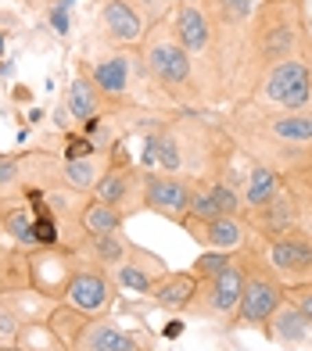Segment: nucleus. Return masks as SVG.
Here are the masks:
<instances>
[{"instance_id": "obj_1", "label": "nucleus", "mask_w": 312, "mask_h": 351, "mask_svg": "<svg viewBox=\"0 0 312 351\" xmlns=\"http://www.w3.org/2000/svg\"><path fill=\"white\" fill-rule=\"evenodd\" d=\"M280 305H284V287L273 276H252V280H244V291L237 301V323L262 326V323H269V315Z\"/></svg>"}, {"instance_id": "obj_2", "label": "nucleus", "mask_w": 312, "mask_h": 351, "mask_svg": "<svg viewBox=\"0 0 312 351\" xmlns=\"http://www.w3.org/2000/svg\"><path fill=\"white\" fill-rule=\"evenodd\" d=\"M144 65H147V72L158 79L165 90L191 86V54H187L176 40H154V43H147Z\"/></svg>"}, {"instance_id": "obj_3", "label": "nucleus", "mask_w": 312, "mask_h": 351, "mask_svg": "<svg viewBox=\"0 0 312 351\" xmlns=\"http://www.w3.org/2000/svg\"><path fill=\"white\" fill-rule=\"evenodd\" d=\"M266 93L276 101V104H284L287 111H298L312 101V79H309V69L302 65V61H280V65L269 72L266 79Z\"/></svg>"}, {"instance_id": "obj_4", "label": "nucleus", "mask_w": 312, "mask_h": 351, "mask_svg": "<svg viewBox=\"0 0 312 351\" xmlns=\"http://www.w3.org/2000/svg\"><path fill=\"white\" fill-rule=\"evenodd\" d=\"M191 186H187L180 176H147L144 180V201L151 212H158L165 219H183L191 208Z\"/></svg>"}, {"instance_id": "obj_5", "label": "nucleus", "mask_w": 312, "mask_h": 351, "mask_svg": "<svg viewBox=\"0 0 312 351\" xmlns=\"http://www.w3.org/2000/svg\"><path fill=\"white\" fill-rule=\"evenodd\" d=\"M187 230H191L194 241H201L212 251H233L244 244V226L237 222V215H219L212 222H194V219H180Z\"/></svg>"}, {"instance_id": "obj_6", "label": "nucleus", "mask_w": 312, "mask_h": 351, "mask_svg": "<svg viewBox=\"0 0 312 351\" xmlns=\"http://www.w3.org/2000/svg\"><path fill=\"white\" fill-rule=\"evenodd\" d=\"M65 294L72 301V308L75 312H83V315H97L108 308V301H112V291H108V280L101 273H75L69 283H65Z\"/></svg>"}, {"instance_id": "obj_7", "label": "nucleus", "mask_w": 312, "mask_h": 351, "mask_svg": "<svg viewBox=\"0 0 312 351\" xmlns=\"http://www.w3.org/2000/svg\"><path fill=\"white\" fill-rule=\"evenodd\" d=\"M187 54H201V51H208V43H212V22H208V14L194 8V4H180L176 11V36H173Z\"/></svg>"}, {"instance_id": "obj_8", "label": "nucleus", "mask_w": 312, "mask_h": 351, "mask_svg": "<svg viewBox=\"0 0 312 351\" xmlns=\"http://www.w3.org/2000/svg\"><path fill=\"white\" fill-rule=\"evenodd\" d=\"M269 258L287 276H312V237H276Z\"/></svg>"}, {"instance_id": "obj_9", "label": "nucleus", "mask_w": 312, "mask_h": 351, "mask_svg": "<svg viewBox=\"0 0 312 351\" xmlns=\"http://www.w3.org/2000/svg\"><path fill=\"white\" fill-rule=\"evenodd\" d=\"M101 22H104L108 33H112V40H119V43L133 47V43L144 40V19L136 14V8L130 0H104Z\"/></svg>"}, {"instance_id": "obj_10", "label": "nucleus", "mask_w": 312, "mask_h": 351, "mask_svg": "<svg viewBox=\"0 0 312 351\" xmlns=\"http://www.w3.org/2000/svg\"><path fill=\"white\" fill-rule=\"evenodd\" d=\"M75 348L80 351H147V348H140L136 337L115 330L112 323H97V319L83 323L80 337H75Z\"/></svg>"}, {"instance_id": "obj_11", "label": "nucleus", "mask_w": 312, "mask_h": 351, "mask_svg": "<svg viewBox=\"0 0 312 351\" xmlns=\"http://www.w3.org/2000/svg\"><path fill=\"white\" fill-rule=\"evenodd\" d=\"M151 298L158 301L162 308H169V312L191 308L194 298H197V276L194 273H169V276H162L158 283H154Z\"/></svg>"}, {"instance_id": "obj_12", "label": "nucleus", "mask_w": 312, "mask_h": 351, "mask_svg": "<svg viewBox=\"0 0 312 351\" xmlns=\"http://www.w3.org/2000/svg\"><path fill=\"white\" fill-rule=\"evenodd\" d=\"M294 219H298V204H294V197L291 194H276L266 201V204H259L255 208V222L262 230H266V237H284L291 226H294Z\"/></svg>"}, {"instance_id": "obj_13", "label": "nucleus", "mask_w": 312, "mask_h": 351, "mask_svg": "<svg viewBox=\"0 0 312 351\" xmlns=\"http://www.w3.org/2000/svg\"><path fill=\"white\" fill-rule=\"evenodd\" d=\"M90 83L97 86V93H108V97H126V90H130V58H104L93 65L90 72Z\"/></svg>"}, {"instance_id": "obj_14", "label": "nucleus", "mask_w": 312, "mask_h": 351, "mask_svg": "<svg viewBox=\"0 0 312 351\" xmlns=\"http://www.w3.org/2000/svg\"><path fill=\"white\" fill-rule=\"evenodd\" d=\"M241 291H244V273L237 265H226L219 276L212 280V308L215 312H237V301H241Z\"/></svg>"}, {"instance_id": "obj_15", "label": "nucleus", "mask_w": 312, "mask_h": 351, "mask_svg": "<svg viewBox=\"0 0 312 351\" xmlns=\"http://www.w3.org/2000/svg\"><path fill=\"white\" fill-rule=\"evenodd\" d=\"M309 319L302 315V308L298 305H280L273 315H269V337H276V341H284V344H291V341H305L309 337Z\"/></svg>"}, {"instance_id": "obj_16", "label": "nucleus", "mask_w": 312, "mask_h": 351, "mask_svg": "<svg viewBox=\"0 0 312 351\" xmlns=\"http://www.w3.org/2000/svg\"><path fill=\"white\" fill-rule=\"evenodd\" d=\"M97 108H101V93H97V86L90 83V79H75L72 83V90H69V111H72V119L75 122H86V119H93L97 115Z\"/></svg>"}, {"instance_id": "obj_17", "label": "nucleus", "mask_w": 312, "mask_h": 351, "mask_svg": "<svg viewBox=\"0 0 312 351\" xmlns=\"http://www.w3.org/2000/svg\"><path fill=\"white\" fill-rule=\"evenodd\" d=\"M83 230L93 237V233H119V226H122V215H119V208H112V204H104V201H97L93 197L86 208H83Z\"/></svg>"}, {"instance_id": "obj_18", "label": "nucleus", "mask_w": 312, "mask_h": 351, "mask_svg": "<svg viewBox=\"0 0 312 351\" xmlns=\"http://www.w3.org/2000/svg\"><path fill=\"white\" fill-rule=\"evenodd\" d=\"M130 180H133V176L126 169L112 165V172H101L97 186H93V197L104 201V204H112V208H119V204L126 201V194H130Z\"/></svg>"}, {"instance_id": "obj_19", "label": "nucleus", "mask_w": 312, "mask_h": 351, "mask_svg": "<svg viewBox=\"0 0 312 351\" xmlns=\"http://www.w3.org/2000/svg\"><path fill=\"white\" fill-rule=\"evenodd\" d=\"M269 133L276 140L309 143L312 140V115H276V119H269Z\"/></svg>"}, {"instance_id": "obj_20", "label": "nucleus", "mask_w": 312, "mask_h": 351, "mask_svg": "<svg viewBox=\"0 0 312 351\" xmlns=\"http://www.w3.org/2000/svg\"><path fill=\"white\" fill-rule=\"evenodd\" d=\"M90 251L97 254V262H104V265H122L126 254H130V244L122 241L119 233H93L90 237Z\"/></svg>"}, {"instance_id": "obj_21", "label": "nucleus", "mask_w": 312, "mask_h": 351, "mask_svg": "<svg viewBox=\"0 0 312 351\" xmlns=\"http://www.w3.org/2000/svg\"><path fill=\"white\" fill-rule=\"evenodd\" d=\"M291 43H294V33H291V25L287 22H276L269 25L266 33H262V54H266L269 61H287V51H291Z\"/></svg>"}, {"instance_id": "obj_22", "label": "nucleus", "mask_w": 312, "mask_h": 351, "mask_svg": "<svg viewBox=\"0 0 312 351\" xmlns=\"http://www.w3.org/2000/svg\"><path fill=\"white\" fill-rule=\"evenodd\" d=\"M276 172L273 169H255L252 176H248V190H244V201L252 204V208H259V204H266L273 194H276Z\"/></svg>"}, {"instance_id": "obj_23", "label": "nucleus", "mask_w": 312, "mask_h": 351, "mask_svg": "<svg viewBox=\"0 0 312 351\" xmlns=\"http://www.w3.org/2000/svg\"><path fill=\"white\" fill-rule=\"evenodd\" d=\"M61 172H65V183L72 190H93L97 180H101V169H97L93 158H75V162H65Z\"/></svg>"}, {"instance_id": "obj_24", "label": "nucleus", "mask_w": 312, "mask_h": 351, "mask_svg": "<svg viewBox=\"0 0 312 351\" xmlns=\"http://www.w3.org/2000/svg\"><path fill=\"white\" fill-rule=\"evenodd\" d=\"M33 241L43 244V247H54L58 244V222L51 215V204L43 197L33 201Z\"/></svg>"}, {"instance_id": "obj_25", "label": "nucleus", "mask_w": 312, "mask_h": 351, "mask_svg": "<svg viewBox=\"0 0 312 351\" xmlns=\"http://www.w3.org/2000/svg\"><path fill=\"white\" fill-rule=\"evenodd\" d=\"M119 283L126 287V291H133V294H151L154 291V283H158L162 276H151L144 265H136V262H122L119 265Z\"/></svg>"}, {"instance_id": "obj_26", "label": "nucleus", "mask_w": 312, "mask_h": 351, "mask_svg": "<svg viewBox=\"0 0 312 351\" xmlns=\"http://www.w3.org/2000/svg\"><path fill=\"white\" fill-rule=\"evenodd\" d=\"M0 226H4V233H11L19 244H36L33 241V215H29V208H22V204L0 215Z\"/></svg>"}, {"instance_id": "obj_27", "label": "nucleus", "mask_w": 312, "mask_h": 351, "mask_svg": "<svg viewBox=\"0 0 312 351\" xmlns=\"http://www.w3.org/2000/svg\"><path fill=\"white\" fill-rule=\"evenodd\" d=\"M226 265H233V262H230V251H205V254H201V258L194 262L191 273H194L197 280H208V283H212Z\"/></svg>"}, {"instance_id": "obj_28", "label": "nucleus", "mask_w": 312, "mask_h": 351, "mask_svg": "<svg viewBox=\"0 0 312 351\" xmlns=\"http://www.w3.org/2000/svg\"><path fill=\"white\" fill-rule=\"evenodd\" d=\"M212 4H215V14H219L223 25H237L255 11V0H212Z\"/></svg>"}, {"instance_id": "obj_29", "label": "nucleus", "mask_w": 312, "mask_h": 351, "mask_svg": "<svg viewBox=\"0 0 312 351\" xmlns=\"http://www.w3.org/2000/svg\"><path fill=\"white\" fill-rule=\"evenodd\" d=\"M208 197H212V204H215V212H219V215H237V208H241L233 186H226V183H215L208 190Z\"/></svg>"}, {"instance_id": "obj_30", "label": "nucleus", "mask_w": 312, "mask_h": 351, "mask_svg": "<svg viewBox=\"0 0 312 351\" xmlns=\"http://www.w3.org/2000/svg\"><path fill=\"white\" fill-rule=\"evenodd\" d=\"M154 154H158V162H162L169 172H176L180 151H176V140H173V136H158V133H154Z\"/></svg>"}, {"instance_id": "obj_31", "label": "nucleus", "mask_w": 312, "mask_h": 351, "mask_svg": "<svg viewBox=\"0 0 312 351\" xmlns=\"http://www.w3.org/2000/svg\"><path fill=\"white\" fill-rule=\"evenodd\" d=\"M19 158L14 154H0V194H8V190L19 186Z\"/></svg>"}, {"instance_id": "obj_32", "label": "nucleus", "mask_w": 312, "mask_h": 351, "mask_svg": "<svg viewBox=\"0 0 312 351\" xmlns=\"http://www.w3.org/2000/svg\"><path fill=\"white\" fill-rule=\"evenodd\" d=\"M93 151H97V143H93L90 136H69L65 143V162H75V158H93Z\"/></svg>"}, {"instance_id": "obj_33", "label": "nucleus", "mask_w": 312, "mask_h": 351, "mask_svg": "<svg viewBox=\"0 0 312 351\" xmlns=\"http://www.w3.org/2000/svg\"><path fill=\"white\" fill-rule=\"evenodd\" d=\"M14 341H19V319L0 308V348H14Z\"/></svg>"}, {"instance_id": "obj_34", "label": "nucleus", "mask_w": 312, "mask_h": 351, "mask_svg": "<svg viewBox=\"0 0 312 351\" xmlns=\"http://www.w3.org/2000/svg\"><path fill=\"white\" fill-rule=\"evenodd\" d=\"M69 8H72V0H58L51 8V25L58 36H69Z\"/></svg>"}, {"instance_id": "obj_35", "label": "nucleus", "mask_w": 312, "mask_h": 351, "mask_svg": "<svg viewBox=\"0 0 312 351\" xmlns=\"http://www.w3.org/2000/svg\"><path fill=\"white\" fill-rule=\"evenodd\" d=\"M287 294H291L294 305L302 308V315L312 323V283H302V287H294V291H287Z\"/></svg>"}, {"instance_id": "obj_36", "label": "nucleus", "mask_w": 312, "mask_h": 351, "mask_svg": "<svg viewBox=\"0 0 312 351\" xmlns=\"http://www.w3.org/2000/svg\"><path fill=\"white\" fill-rule=\"evenodd\" d=\"M154 162H158V154H154V133L144 140V154H140V165L144 169H154Z\"/></svg>"}, {"instance_id": "obj_37", "label": "nucleus", "mask_w": 312, "mask_h": 351, "mask_svg": "<svg viewBox=\"0 0 312 351\" xmlns=\"http://www.w3.org/2000/svg\"><path fill=\"white\" fill-rule=\"evenodd\" d=\"M180 333H183V323H180V319H173V323H165V330H162V337H169V341H176Z\"/></svg>"}, {"instance_id": "obj_38", "label": "nucleus", "mask_w": 312, "mask_h": 351, "mask_svg": "<svg viewBox=\"0 0 312 351\" xmlns=\"http://www.w3.org/2000/svg\"><path fill=\"white\" fill-rule=\"evenodd\" d=\"M144 4H147V8H151V11H154V14H158V11H162V8H165V4H162V0H144Z\"/></svg>"}, {"instance_id": "obj_39", "label": "nucleus", "mask_w": 312, "mask_h": 351, "mask_svg": "<svg viewBox=\"0 0 312 351\" xmlns=\"http://www.w3.org/2000/svg\"><path fill=\"white\" fill-rule=\"evenodd\" d=\"M8 265V251H0V269H4Z\"/></svg>"}, {"instance_id": "obj_40", "label": "nucleus", "mask_w": 312, "mask_h": 351, "mask_svg": "<svg viewBox=\"0 0 312 351\" xmlns=\"http://www.w3.org/2000/svg\"><path fill=\"white\" fill-rule=\"evenodd\" d=\"M0 54H4V33H0Z\"/></svg>"}, {"instance_id": "obj_41", "label": "nucleus", "mask_w": 312, "mask_h": 351, "mask_svg": "<svg viewBox=\"0 0 312 351\" xmlns=\"http://www.w3.org/2000/svg\"><path fill=\"white\" fill-rule=\"evenodd\" d=\"M309 233H312V222H309Z\"/></svg>"}]
</instances>
